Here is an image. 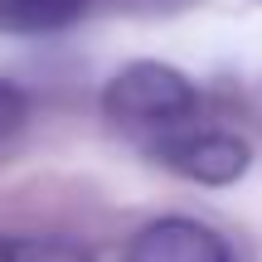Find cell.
<instances>
[{"label":"cell","mask_w":262,"mask_h":262,"mask_svg":"<svg viewBox=\"0 0 262 262\" xmlns=\"http://www.w3.org/2000/svg\"><path fill=\"white\" fill-rule=\"evenodd\" d=\"M0 262H97V253L73 233H0Z\"/></svg>","instance_id":"cell-5"},{"label":"cell","mask_w":262,"mask_h":262,"mask_svg":"<svg viewBox=\"0 0 262 262\" xmlns=\"http://www.w3.org/2000/svg\"><path fill=\"white\" fill-rule=\"evenodd\" d=\"M146 150L165 170L194 180V185H233V180L248 175V165H253V150H248L243 136L219 131V126H194V122L146 141Z\"/></svg>","instance_id":"cell-2"},{"label":"cell","mask_w":262,"mask_h":262,"mask_svg":"<svg viewBox=\"0 0 262 262\" xmlns=\"http://www.w3.org/2000/svg\"><path fill=\"white\" fill-rule=\"evenodd\" d=\"M150 5H175V0H150Z\"/></svg>","instance_id":"cell-7"},{"label":"cell","mask_w":262,"mask_h":262,"mask_svg":"<svg viewBox=\"0 0 262 262\" xmlns=\"http://www.w3.org/2000/svg\"><path fill=\"white\" fill-rule=\"evenodd\" d=\"M93 0H0V29L5 34H58L78 25Z\"/></svg>","instance_id":"cell-4"},{"label":"cell","mask_w":262,"mask_h":262,"mask_svg":"<svg viewBox=\"0 0 262 262\" xmlns=\"http://www.w3.org/2000/svg\"><path fill=\"white\" fill-rule=\"evenodd\" d=\"M102 112H107V122H117L126 131H141L146 141H156L165 131H180V126L194 122L199 88L170 63L136 58V63L117 68L112 83L102 88Z\"/></svg>","instance_id":"cell-1"},{"label":"cell","mask_w":262,"mask_h":262,"mask_svg":"<svg viewBox=\"0 0 262 262\" xmlns=\"http://www.w3.org/2000/svg\"><path fill=\"white\" fill-rule=\"evenodd\" d=\"M122 262H233V253H228L219 228L170 214V219H150L146 228H136Z\"/></svg>","instance_id":"cell-3"},{"label":"cell","mask_w":262,"mask_h":262,"mask_svg":"<svg viewBox=\"0 0 262 262\" xmlns=\"http://www.w3.org/2000/svg\"><path fill=\"white\" fill-rule=\"evenodd\" d=\"M25 117H29V97L19 93L10 78H0V141H5L10 131H19Z\"/></svg>","instance_id":"cell-6"}]
</instances>
